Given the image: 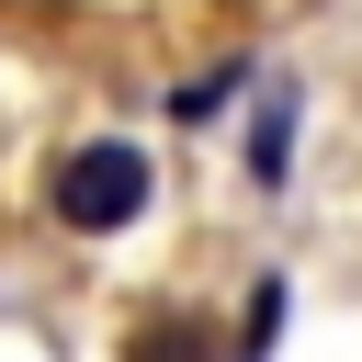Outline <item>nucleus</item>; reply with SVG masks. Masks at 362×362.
Segmentation results:
<instances>
[{
  "label": "nucleus",
  "instance_id": "obj_1",
  "mask_svg": "<svg viewBox=\"0 0 362 362\" xmlns=\"http://www.w3.org/2000/svg\"><path fill=\"white\" fill-rule=\"evenodd\" d=\"M57 226L68 238H113V226H136L147 215V158L124 147V136H90V147H68L57 158Z\"/></svg>",
  "mask_w": 362,
  "mask_h": 362
},
{
  "label": "nucleus",
  "instance_id": "obj_2",
  "mask_svg": "<svg viewBox=\"0 0 362 362\" xmlns=\"http://www.w3.org/2000/svg\"><path fill=\"white\" fill-rule=\"evenodd\" d=\"M283 170H294V90L272 79V102H260V124H249V181L283 192Z\"/></svg>",
  "mask_w": 362,
  "mask_h": 362
},
{
  "label": "nucleus",
  "instance_id": "obj_3",
  "mask_svg": "<svg viewBox=\"0 0 362 362\" xmlns=\"http://www.w3.org/2000/svg\"><path fill=\"white\" fill-rule=\"evenodd\" d=\"M283 305H294V294H283V272H260V283H249V305H238V339H226V362H272V339H283Z\"/></svg>",
  "mask_w": 362,
  "mask_h": 362
},
{
  "label": "nucleus",
  "instance_id": "obj_4",
  "mask_svg": "<svg viewBox=\"0 0 362 362\" xmlns=\"http://www.w3.org/2000/svg\"><path fill=\"white\" fill-rule=\"evenodd\" d=\"M124 362H226V351L204 339V317H147V328L124 339Z\"/></svg>",
  "mask_w": 362,
  "mask_h": 362
},
{
  "label": "nucleus",
  "instance_id": "obj_5",
  "mask_svg": "<svg viewBox=\"0 0 362 362\" xmlns=\"http://www.w3.org/2000/svg\"><path fill=\"white\" fill-rule=\"evenodd\" d=\"M238 90H249V68H238V57H226V68H192V79L170 90V124H215Z\"/></svg>",
  "mask_w": 362,
  "mask_h": 362
}]
</instances>
